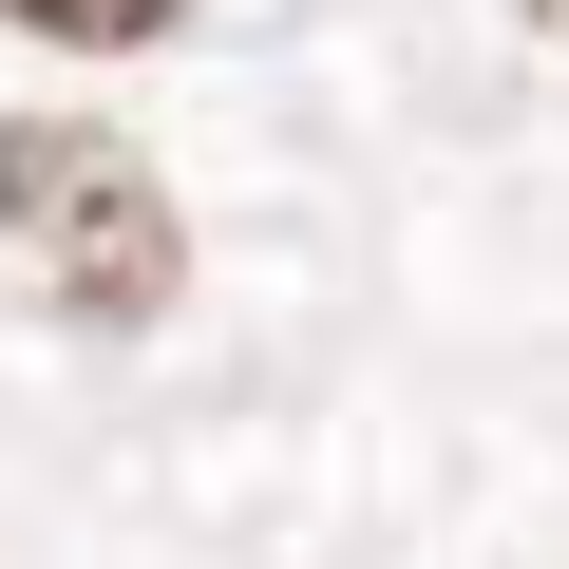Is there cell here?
<instances>
[{
	"label": "cell",
	"mask_w": 569,
	"mask_h": 569,
	"mask_svg": "<svg viewBox=\"0 0 569 569\" xmlns=\"http://www.w3.org/2000/svg\"><path fill=\"white\" fill-rule=\"evenodd\" d=\"M0 247L39 266V305L58 323H171V284H190V228H171V190H152V152L133 133H96V114H20L0 133Z\"/></svg>",
	"instance_id": "cell-1"
},
{
	"label": "cell",
	"mask_w": 569,
	"mask_h": 569,
	"mask_svg": "<svg viewBox=\"0 0 569 569\" xmlns=\"http://www.w3.org/2000/svg\"><path fill=\"white\" fill-rule=\"evenodd\" d=\"M0 20H39V39H171L190 0H0Z\"/></svg>",
	"instance_id": "cell-2"
},
{
	"label": "cell",
	"mask_w": 569,
	"mask_h": 569,
	"mask_svg": "<svg viewBox=\"0 0 569 569\" xmlns=\"http://www.w3.org/2000/svg\"><path fill=\"white\" fill-rule=\"evenodd\" d=\"M531 20H550V39H569V0H531Z\"/></svg>",
	"instance_id": "cell-3"
}]
</instances>
